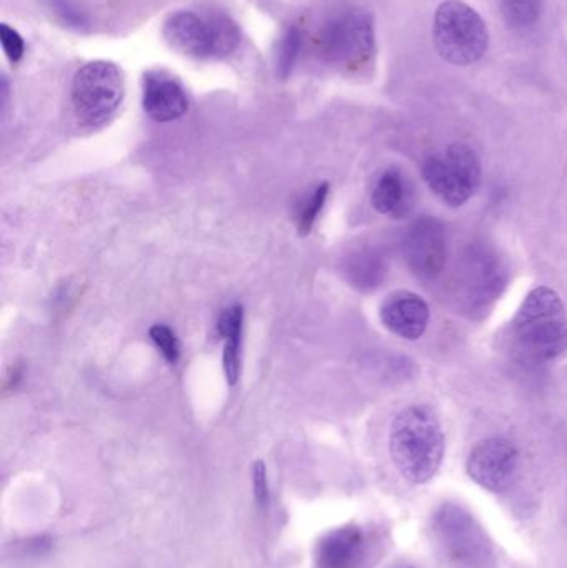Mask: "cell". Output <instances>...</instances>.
I'll return each instance as SVG.
<instances>
[{
    "label": "cell",
    "instance_id": "6da1fadb",
    "mask_svg": "<svg viewBox=\"0 0 567 568\" xmlns=\"http://www.w3.org/2000/svg\"><path fill=\"white\" fill-rule=\"evenodd\" d=\"M389 454L403 479L428 484L445 457V434L435 410L413 404L396 414L389 429Z\"/></svg>",
    "mask_w": 567,
    "mask_h": 568
},
{
    "label": "cell",
    "instance_id": "7a4b0ae2",
    "mask_svg": "<svg viewBox=\"0 0 567 568\" xmlns=\"http://www.w3.org/2000/svg\"><path fill=\"white\" fill-rule=\"evenodd\" d=\"M518 353L533 363H551L567 354V311L561 296L548 286L533 290L512 321Z\"/></svg>",
    "mask_w": 567,
    "mask_h": 568
},
{
    "label": "cell",
    "instance_id": "3957f363",
    "mask_svg": "<svg viewBox=\"0 0 567 568\" xmlns=\"http://www.w3.org/2000/svg\"><path fill=\"white\" fill-rule=\"evenodd\" d=\"M163 37L173 49L195 59H223L240 43L239 27L220 12L206 17L186 10L172 13L163 23Z\"/></svg>",
    "mask_w": 567,
    "mask_h": 568
},
{
    "label": "cell",
    "instance_id": "277c9868",
    "mask_svg": "<svg viewBox=\"0 0 567 568\" xmlns=\"http://www.w3.org/2000/svg\"><path fill=\"white\" fill-rule=\"evenodd\" d=\"M125 95L122 69L110 60H92L77 70L72 82V105L83 126L109 122Z\"/></svg>",
    "mask_w": 567,
    "mask_h": 568
},
{
    "label": "cell",
    "instance_id": "5b68a950",
    "mask_svg": "<svg viewBox=\"0 0 567 568\" xmlns=\"http://www.w3.org/2000/svg\"><path fill=\"white\" fill-rule=\"evenodd\" d=\"M433 537L446 559L458 568H488L493 547L475 516L458 504L445 503L433 514Z\"/></svg>",
    "mask_w": 567,
    "mask_h": 568
},
{
    "label": "cell",
    "instance_id": "8992f818",
    "mask_svg": "<svg viewBox=\"0 0 567 568\" xmlns=\"http://www.w3.org/2000/svg\"><path fill=\"white\" fill-rule=\"evenodd\" d=\"M433 36L439 55L455 65H472L488 50L489 33L485 20L459 0H448L438 7Z\"/></svg>",
    "mask_w": 567,
    "mask_h": 568
},
{
    "label": "cell",
    "instance_id": "52a82bcc",
    "mask_svg": "<svg viewBox=\"0 0 567 568\" xmlns=\"http://www.w3.org/2000/svg\"><path fill=\"white\" fill-rule=\"evenodd\" d=\"M423 179L445 205L458 209L478 192L482 163L472 146L455 143L423 163Z\"/></svg>",
    "mask_w": 567,
    "mask_h": 568
},
{
    "label": "cell",
    "instance_id": "ba28073f",
    "mask_svg": "<svg viewBox=\"0 0 567 568\" xmlns=\"http://www.w3.org/2000/svg\"><path fill=\"white\" fill-rule=\"evenodd\" d=\"M508 273L488 246L475 245L465 253L456 272V287L463 306L472 314H485L502 297Z\"/></svg>",
    "mask_w": 567,
    "mask_h": 568
},
{
    "label": "cell",
    "instance_id": "9c48e42d",
    "mask_svg": "<svg viewBox=\"0 0 567 568\" xmlns=\"http://www.w3.org/2000/svg\"><path fill=\"white\" fill-rule=\"evenodd\" d=\"M375 50V27L368 13L352 10L330 20L318 36V52L325 62L355 69Z\"/></svg>",
    "mask_w": 567,
    "mask_h": 568
},
{
    "label": "cell",
    "instance_id": "30bf717a",
    "mask_svg": "<svg viewBox=\"0 0 567 568\" xmlns=\"http://www.w3.org/2000/svg\"><path fill=\"white\" fill-rule=\"evenodd\" d=\"M519 469V453L512 440L489 437L473 447L466 473L473 483L489 493L503 494L513 486Z\"/></svg>",
    "mask_w": 567,
    "mask_h": 568
},
{
    "label": "cell",
    "instance_id": "8fae6325",
    "mask_svg": "<svg viewBox=\"0 0 567 568\" xmlns=\"http://www.w3.org/2000/svg\"><path fill=\"white\" fill-rule=\"evenodd\" d=\"M408 268L422 280H436L448 262V236L445 225L433 216L416 220L403 240Z\"/></svg>",
    "mask_w": 567,
    "mask_h": 568
},
{
    "label": "cell",
    "instance_id": "7c38bea8",
    "mask_svg": "<svg viewBox=\"0 0 567 568\" xmlns=\"http://www.w3.org/2000/svg\"><path fill=\"white\" fill-rule=\"evenodd\" d=\"M429 316L426 301L412 291H395L386 296L379 307L383 326L406 341L419 339L426 333Z\"/></svg>",
    "mask_w": 567,
    "mask_h": 568
},
{
    "label": "cell",
    "instance_id": "4fadbf2b",
    "mask_svg": "<svg viewBox=\"0 0 567 568\" xmlns=\"http://www.w3.org/2000/svg\"><path fill=\"white\" fill-rule=\"evenodd\" d=\"M143 110L153 122H173L189 112V97L169 73L149 72L143 79Z\"/></svg>",
    "mask_w": 567,
    "mask_h": 568
},
{
    "label": "cell",
    "instance_id": "5bb4252c",
    "mask_svg": "<svg viewBox=\"0 0 567 568\" xmlns=\"http://www.w3.org/2000/svg\"><path fill=\"white\" fill-rule=\"evenodd\" d=\"M368 554V539L363 529L346 526L323 537L316 552L318 568H362Z\"/></svg>",
    "mask_w": 567,
    "mask_h": 568
},
{
    "label": "cell",
    "instance_id": "9a60e30c",
    "mask_svg": "<svg viewBox=\"0 0 567 568\" xmlns=\"http://www.w3.org/2000/svg\"><path fill=\"white\" fill-rule=\"evenodd\" d=\"M415 202L408 179L398 169H388L376 179L372 190V205L376 212L393 220L409 215Z\"/></svg>",
    "mask_w": 567,
    "mask_h": 568
},
{
    "label": "cell",
    "instance_id": "2e32d148",
    "mask_svg": "<svg viewBox=\"0 0 567 568\" xmlns=\"http://www.w3.org/2000/svg\"><path fill=\"white\" fill-rule=\"evenodd\" d=\"M243 306L233 304L226 307L219 317L216 331L223 339V373H225L226 383L235 386L240 379V371H242V336H243Z\"/></svg>",
    "mask_w": 567,
    "mask_h": 568
},
{
    "label": "cell",
    "instance_id": "e0dca14e",
    "mask_svg": "<svg viewBox=\"0 0 567 568\" xmlns=\"http://www.w3.org/2000/svg\"><path fill=\"white\" fill-rule=\"evenodd\" d=\"M503 16L515 29H528L541 16V0H502Z\"/></svg>",
    "mask_w": 567,
    "mask_h": 568
},
{
    "label": "cell",
    "instance_id": "ac0fdd59",
    "mask_svg": "<svg viewBox=\"0 0 567 568\" xmlns=\"http://www.w3.org/2000/svg\"><path fill=\"white\" fill-rule=\"evenodd\" d=\"M330 185L322 183L313 190L308 199L303 200L296 213V226H298L300 235H308L318 219L320 212L325 206L326 199H328Z\"/></svg>",
    "mask_w": 567,
    "mask_h": 568
},
{
    "label": "cell",
    "instance_id": "d6986e66",
    "mask_svg": "<svg viewBox=\"0 0 567 568\" xmlns=\"http://www.w3.org/2000/svg\"><path fill=\"white\" fill-rule=\"evenodd\" d=\"M302 42V30L298 27H290L283 36L282 42H280L279 55H276V72L282 79H286L295 69Z\"/></svg>",
    "mask_w": 567,
    "mask_h": 568
},
{
    "label": "cell",
    "instance_id": "ffe728a7",
    "mask_svg": "<svg viewBox=\"0 0 567 568\" xmlns=\"http://www.w3.org/2000/svg\"><path fill=\"white\" fill-rule=\"evenodd\" d=\"M386 270L383 260L375 253H363L356 260L355 266H352V275L355 276V283L362 287H376L383 282Z\"/></svg>",
    "mask_w": 567,
    "mask_h": 568
},
{
    "label": "cell",
    "instance_id": "44dd1931",
    "mask_svg": "<svg viewBox=\"0 0 567 568\" xmlns=\"http://www.w3.org/2000/svg\"><path fill=\"white\" fill-rule=\"evenodd\" d=\"M150 339L155 344L166 363L176 364L182 356V346H180L179 337L170 329L166 324H155L150 327Z\"/></svg>",
    "mask_w": 567,
    "mask_h": 568
},
{
    "label": "cell",
    "instance_id": "7402d4cb",
    "mask_svg": "<svg viewBox=\"0 0 567 568\" xmlns=\"http://www.w3.org/2000/svg\"><path fill=\"white\" fill-rule=\"evenodd\" d=\"M0 42H2L3 52L10 62L17 63L22 60L23 53H26V42L16 29L2 23L0 26Z\"/></svg>",
    "mask_w": 567,
    "mask_h": 568
},
{
    "label": "cell",
    "instance_id": "603a6c76",
    "mask_svg": "<svg viewBox=\"0 0 567 568\" xmlns=\"http://www.w3.org/2000/svg\"><path fill=\"white\" fill-rule=\"evenodd\" d=\"M49 3L53 12H55L67 26L75 27V29H82V27L87 26L85 16H83L70 0H49Z\"/></svg>",
    "mask_w": 567,
    "mask_h": 568
},
{
    "label": "cell",
    "instance_id": "cb8c5ba5",
    "mask_svg": "<svg viewBox=\"0 0 567 568\" xmlns=\"http://www.w3.org/2000/svg\"><path fill=\"white\" fill-rule=\"evenodd\" d=\"M253 476V493H255L256 503H259L260 507H269L270 504V486H269V476H266V467L262 460H256L253 464L252 469Z\"/></svg>",
    "mask_w": 567,
    "mask_h": 568
},
{
    "label": "cell",
    "instance_id": "d4e9b609",
    "mask_svg": "<svg viewBox=\"0 0 567 568\" xmlns=\"http://www.w3.org/2000/svg\"><path fill=\"white\" fill-rule=\"evenodd\" d=\"M27 549H29V552L32 554V556H42V554H45L47 550L50 549V540L47 539V537H39V539L30 540V542L27 544Z\"/></svg>",
    "mask_w": 567,
    "mask_h": 568
},
{
    "label": "cell",
    "instance_id": "484cf974",
    "mask_svg": "<svg viewBox=\"0 0 567 568\" xmlns=\"http://www.w3.org/2000/svg\"><path fill=\"white\" fill-rule=\"evenodd\" d=\"M395 568H415V567H412V566H399V567H395Z\"/></svg>",
    "mask_w": 567,
    "mask_h": 568
}]
</instances>
